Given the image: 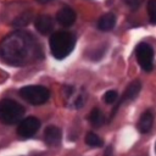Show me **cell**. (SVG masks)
<instances>
[{"label": "cell", "mask_w": 156, "mask_h": 156, "mask_svg": "<svg viewBox=\"0 0 156 156\" xmlns=\"http://www.w3.org/2000/svg\"><path fill=\"white\" fill-rule=\"evenodd\" d=\"M39 56V46L26 32H15L0 43V58L11 66L26 65Z\"/></svg>", "instance_id": "6da1fadb"}, {"label": "cell", "mask_w": 156, "mask_h": 156, "mask_svg": "<svg viewBox=\"0 0 156 156\" xmlns=\"http://www.w3.org/2000/svg\"><path fill=\"white\" fill-rule=\"evenodd\" d=\"M76 44V37L69 32H56L50 37V50L55 58L62 60L67 57Z\"/></svg>", "instance_id": "7a4b0ae2"}, {"label": "cell", "mask_w": 156, "mask_h": 156, "mask_svg": "<svg viewBox=\"0 0 156 156\" xmlns=\"http://www.w3.org/2000/svg\"><path fill=\"white\" fill-rule=\"evenodd\" d=\"M24 115V107L15 100L5 99L0 101V122L4 124H15Z\"/></svg>", "instance_id": "3957f363"}, {"label": "cell", "mask_w": 156, "mask_h": 156, "mask_svg": "<svg viewBox=\"0 0 156 156\" xmlns=\"http://www.w3.org/2000/svg\"><path fill=\"white\" fill-rule=\"evenodd\" d=\"M20 95L32 105H41L50 98V91L43 85H27L21 88Z\"/></svg>", "instance_id": "277c9868"}, {"label": "cell", "mask_w": 156, "mask_h": 156, "mask_svg": "<svg viewBox=\"0 0 156 156\" xmlns=\"http://www.w3.org/2000/svg\"><path fill=\"white\" fill-rule=\"evenodd\" d=\"M138 63L145 72H150L154 68V49L147 43H140L135 49Z\"/></svg>", "instance_id": "5b68a950"}, {"label": "cell", "mask_w": 156, "mask_h": 156, "mask_svg": "<svg viewBox=\"0 0 156 156\" xmlns=\"http://www.w3.org/2000/svg\"><path fill=\"white\" fill-rule=\"evenodd\" d=\"M40 127V121L35 117H27L24 119H22L17 127V134L21 136V138H30L33 136L38 129Z\"/></svg>", "instance_id": "8992f818"}, {"label": "cell", "mask_w": 156, "mask_h": 156, "mask_svg": "<svg viewBox=\"0 0 156 156\" xmlns=\"http://www.w3.org/2000/svg\"><path fill=\"white\" fill-rule=\"evenodd\" d=\"M140 89H141V83H140L139 80H134V82H132V83L127 87V89L124 90V93L122 94V96L117 99V100H118V102H117V105L115 106V108L112 110L111 118H113V116L116 115V112H117L118 107H119L122 104H124L126 101H132L133 99H135V98L138 96V94H139Z\"/></svg>", "instance_id": "52a82bcc"}, {"label": "cell", "mask_w": 156, "mask_h": 156, "mask_svg": "<svg viewBox=\"0 0 156 156\" xmlns=\"http://www.w3.org/2000/svg\"><path fill=\"white\" fill-rule=\"evenodd\" d=\"M56 21L61 26L68 27V26L73 24L74 21H76V12L71 7L65 6V7H62V9H60L57 11V13H56Z\"/></svg>", "instance_id": "ba28073f"}, {"label": "cell", "mask_w": 156, "mask_h": 156, "mask_svg": "<svg viewBox=\"0 0 156 156\" xmlns=\"http://www.w3.org/2000/svg\"><path fill=\"white\" fill-rule=\"evenodd\" d=\"M44 139H45V143L50 146L58 145L61 141V129L55 126L46 127V129L44 132Z\"/></svg>", "instance_id": "9c48e42d"}, {"label": "cell", "mask_w": 156, "mask_h": 156, "mask_svg": "<svg viewBox=\"0 0 156 156\" xmlns=\"http://www.w3.org/2000/svg\"><path fill=\"white\" fill-rule=\"evenodd\" d=\"M35 28L41 34H49L54 29V22L50 16L41 15L35 20Z\"/></svg>", "instance_id": "30bf717a"}, {"label": "cell", "mask_w": 156, "mask_h": 156, "mask_svg": "<svg viewBox=\"0 0 156 156\" xmlns=\"http://www.w3.org/2000/svg\"><path fill=\"white\" fill-rule=\"evenodd\" d=\"M152 124H154V113L151 112V110H146L145 112H143V115L139 118L138 129L140 133L145 134L151 130Z\"/></svg>", "instance_id": "8fae6325"}, {"label": "cell", "mask_w": 156, "mask_h": 156, "mask_svg": "<svg viewBox=\"0 0 156 156\" xmlns=\"http://www.w3.org/2000/svg\"><path fill=\"white\" fill-rule=\"evenodd\" d=\"M116 24V16L113 13H106L101 16L98 21V28L102 32H108L111 30Z\"/></svg>", "instance_id": "7c38bea8"}, {"label": "cell", "mask_w": 156, "mask_h": 156, "mask_svg": "<svg viewBox=\"0 0 156 156\" xmlns=\"http://www.w3.org/2000/svg\"><path fill=\"white\" fill-rule=\"evenodd\" d=\"M89 121L94 127H101L105 123V116L100 108L94 107L89 115Z\"/></svg>", "instance_id": "4fadbf2b"}, {"label": "cell", "mask_w": 156, "mask_h": 156, "mask_svg": "<svg viewBox=\"0 0 156 156\" xmlns=\"http://www.w3.org/2000/svg\"><path fill=\"white\" fill-rule=\"evenodd\" d=\"M85 144H88V145L91 146V147H100V146H102L104 141H102V139H101L100 136H98L95 133L89 132V133H87V135H85Z\"/></svg>", "instance_id": "5bb4252c"}, {"label": "cell", "mask_w": 156, "mask_h": 156, "mask_svg": "<svg viewBox=\"0 0 156 156\" xmlns=\"http://www.w3.org/2000/svg\"><path fill=\"white\" fill-rule=\"evenodd\" d=\"M147 13L150 22L156 24V0H149L147 2Z\"/></svg>", "instance_id": "9a60e30c"}, {"label": "cell", "mask_w": 156, "mask_h": 156, "mask_svg": "<svg viewBox=\"0 0 156 156\" xmlns=\"http://www.w3.org/2000/svg\"><path fill=\"white\" fill-rule=\"evenodd\" d=\"M117 99H118V94H117L116 90H108V91H106L104 94V101L106 104H108V105L115 104L117 101Z\"/></svg>", "instance_id": "2e32d148"}, {"label": "cell", "mask_w": 156, "mask_h": 156, "mask_svg": "<svg viewBox=\"0 0 156 156\" xmlns=\"http://www.w3.org/2000/svg\"><path fill=\"white\" fill-rule=\"evenodd\" d=\"M144 0H124V2L130 7V9H138Z\"/></svg>", "instance_id": "e0dca14e"}, {"label": "cell", "mask_w": 156, "mask_h": 156, "mask_svg": "<svg viewBox=\"0 0 156 156\" xmlns=\"http://www.w3.org/2000/svg\"><path fill=\"white\" fill-rule=\"evenodd\" d=\"M104 156H112V147L111 146H107V149L105 150Z\"/></svg>", "instance_id": "ac0fdd59"}, {"label": "cell", "mask_w": 156, "mask_h": 156, "mask_svg": "<svg viewBox=\"0 0 156 156\" xmlns=\"http://www.w3.org/2000/svg\"><path fill=\"white\" fill-rule=\"evenodd\" d=\"M38 1H40V2H49V1H51V0H38Z\"/></svg>", "instance_id": "d6986e66"}, {"label": "cell", "mask_w": 156, "mask_h": 156, "mask_svg": "<svg viewBox=\"0 0 156 156\" xmlns=\"http://www.w3.org/2000/svg\"><path fill=\"white\" fill-rule=\"evenodd\" d=\"M155 150H156V145H155Z\"/></svg>", "instance_id": "ffe728a7"}]
</instances>
